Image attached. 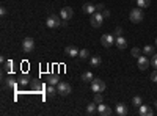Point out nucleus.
Instances as JSON below:
<instances>
[{
    "label": "nucleus",
    "mask_w": 157,
    "mask_h": 116,
    "mask_svg": "<svg viewBox=\"0 0 157 116\" xmlns=\"http://www.w3.org/2000/svg\"><path fill=\"white\" fill-rule=\"evenodd\" d=\"M143 17H145L143 8L135 6V8L130 9V13H129V19H130V22H132V24H140V22L143 21Z\"/></svg>",
    "instance_id": "nucleus-1"
},
{
    "label": "nucleus",
    "mask_w": 157,
    "mask_h": 116,
    "mask_svg": "<svg viewBox=\"0 0 157 116\" xmlns=\"http://www.w3.org/2000/svg\"><path fill=\"white\" fill-rule=\"evenodd\" d=\"M104 19H105V17H104L102 13L96 11L94 14L90 16V24H91V27H93V28H101L102 24H104Z\"/></svg>",
    "instance_id": "nucleus-2"
},
{
    "label": "nucleus",
    "mask_w": 157,
    "mask_h": 116,
    "mask_svg": "<svg viewBox=\"0 0 157 116\" xmlns=\"http://www.w3.org/2000/svg\"><path fill=\"white\" fill-rule=\"evenodd\" d=\"M105 82L101 80V79H93L91 82V89H93V93H104L105 91Z\"/></svg>",
    "instance_id": "nucleus-3"
},
{
    "label": "nucleus",
    "mask_w": 157,
    "mask_h": 116,
    "mask_svg": "<svg viewBox=\"0 0 157 116\" xmlns=\"http://www.w3.org/2000/svg\"><path fill=\"white\" fill-rule=\"evenodd\" d=\"M61 17H58L57 14H50L47 19H46V25H47V28H58L60 25H61Z\"/></svg>",
    "instance_id": "nucleus-4"
},
{
    "label": "nucleus",
    "mask_w": 157,
    "mask_h": 116,
    "mask_svg": "<svg viewBox=\"0 0 157 116\" xmlns=\"http://www.w3.org/2000/svg\"><path fill=\"white\" fill-rule=\"evenodd\" d=\"M57 91H58L60 96H69L71 91H72V88H71V85L68 82H60L57 85Z\"/></svg>",
    "instance_id": "nucleus-5"
},
{
    "label": "nucleus",
    "mask_w": 157,
    "mask_h": 116,
    "mask_svg": "<svg viewBox=\"0 0 157 116\" xmlns=\"http://www.w3.org/2000/svg\"><path fill=\"white\" fill-rule=\"evenodd\" d=\"M115 39H116V38H115L113 35H110V33H107V35H102V36H101V44H102L104 47L110 49V47L115 44Z\"/></svg>",
    "instance_id": "nucleus-6"
},
{
    "label": "nucleus",
    "mask_w": 157,
    "mask_h": 116,
    "mask_svg": "<svg viewBox=\"0 0 157 116\" xmlns=\"http://www.w3.org/2000/svg\"><path fill=\"white\" fill-rule=\"evenodd\" d=\"M33 49H35V41L32 39V38H25V39H22V50L25 54L33 52Z\"/></svg>",
    "instance_id": "nucleus-7"
},
{
    "label": "nucleus",
    "mask_w": 157,
    "mask_h": 116,
    "mask_svg": "<svg viewBox=\"0 0 157 116\" xmlns=\"http://www.w3.org/2000/svg\"><path fill=\"white\" fill-rule=\"evenodd\" d=\"M149 64H151V61L148 60V57H146V55H141V57H138V58H137V68H138L140 71H146Z\"/></svg>",
    "instance_id": "nucleus-8"
},
{
    "label": "nucleus",
    "mask_w": 157,
    "mask_h": 116,
    "mask_svg": "<svg viewBox=\"0 0 157 116\" xmlns=\"http://www.w3.org/2000/svg\"><path fill=\"white\" fill-rule=\"evenodd\" d=\"M72 16H74V9H72L71 6H64V8H61V11H60V17H61L63 21H69V19H72Z\"/></svg>",
    "instance_id": "nucleus-9"
},
{
    "label": "nucleus",
    "mask_w": 157,
    "mask_h": 116,
    "mask_svg": "<svg viewBox=\"0 0 157 116\" xmlns=\"http://www.w3.org/2000/svg\"><path fill=\"white\" fill-rule=\"evenodd\" d=\"M113 111H112V108L109 107V105H105L102 102V104H98V114H101V116H110Z\"/></svg>",
    "instance_id": "nucleus-10"
},
{
    "label": "nucleus",
    "mask_w": 157,
    "mask_h": 116,
    "mask_svg": "<svg viewBox=\"0 0 157 116\" xmlns=\"http://www.w3.org/2000/svg\"><path fill=\"white\" fill-rule=\"evenodd\" d=\"M154 111H152V108L149 107V105H145V104H141L140 107H138V114L140 116H151Z\"/></svg>",
    "instance_id": "nucleus-11"
},
{
    "label": "nucleus",
    "mask_w": 157,
    "mask_h": 116,
    "mask_svg": "<svg viewBox=\"0 0 157 116\" xmlns=\"http://www.w3.org/2000/svg\"><path fill=\"white\" fill-rule=\"evenodd\" d=\"M78 50L75 46H68L66 49H64V55H68V57H71V58H74V57H78Z\"/></svg>",
    "instance_id": "nucleus-12"
},
{
    "label": "nucleus",
    "mask_w": 157,
    "mask_h": 116,
    "mask_svg": "<svg viewBox=\"0 0 157 116\" xmlns=\"http://www.w3.org/2000/svg\"><path fill=\"white\" fill-rule=\"evenodd\" d=\"M115 111H116L118 116H126L129 110H127V105L124 104V102H120V104H116V110Z\"/></svg>",
    "instance_id": "nucleus-13"
},
{
    "label": "nucleus",
    "mask_w": 157,
    "mask_h": 116,
    "mask_svg": "<svg viewBox=\"0 0 157 116\" xmlns=\"http://www.w3.org/2000/svg\"><path fill=\"white\" fill-rule=\"evenodd\" d=\"M82 11L85 13V14H88V16H91V14H94L96 13V5H93V3H85L83 6H82Z\"/></svg>",
    "instance_id": "nucleus-14"
},
{
    "label": "nucleus",
    "mask_w": 157,
    "mask_h": 116,
    "mask_svg": "<svg viewBox=\"0 0 157 116\" xmlns=\"http://www.w3.org/2000/svg\"><path fill=\"white\" fill-rule=\"evenodd\" d=\"M115 44H116V47L120 49V50H124L127 47V41H126L124 36H118L116 39H115Z\"/></svg>",
    "instance_id": "nucleus-15"
},
{
    "label": "nucleus",
    "mask_w": 157,
    "mask_h": 116,
    "mask_svg": "<svg viewBox=\"0 0 157 116\" xmlns=\"http://www.w3.org/2000/svg\"><path fill=\"white\" fill-rule=\"evenodd\" d=\"M86 114H96L98 113V104H96V102L93 100V102H90V104H86Z\"/></svg>",
    "instance_id": "nucleus-16"
},
{
    "label": "nucleus",
    "mask_w": 157,
    "mask_h": 116,
    "mask_svg": "<svg viewBox=\"0 0 157 116\" xmlns=\"http://www.w3.org/2000/svg\"><path fill=\"white\" fill-rule=\"evenodd\" d=\"M101 63H102V58H101L99 55H94V57H91V58H90L91 68H99V66H101Z\"/></svg>",
    "instance_id": "nucleus-17"
},
{
    "label": "nucleus",
    "mask_w": 157,
    "mask_h": 116,
    "mask_svg": "<svg viewBox=\"0 0 157 116\" xmlns=\"http://www.w3.org/2000/svg\"><path fill=\"white\" fill-rule=\"evenodd\" d=\"M141 50H143V55H154V54H155V52H154V46H148V44L143 47Z\"/></svg>",
    "instance_id": "nucleus-18"
},
{
    "label": "nucleus",
    "mask_w": 157,
    "mask_h": 116,
    "mask_svg": "<svg viewBox=\"0 0 157 116\" xmlns=\"http://www.w3.org/2000/svg\"><path fill=\"white\" fill-rule=\"evenodd\" d=\"M135 3L138 8H148L151 5V0H135Z\"/></svg>",
    "instance_id": "nucleus-19"
},
{
    "label": "nucleus",
    "mask_w": 157,
    "mask_h": 116,
    "mask_svg": "<svg viewBox=\"0 0 157 116\" xmlns=\"http://www.w3.org/2000/svg\"><path fill=\"white\" fill-rule=\"evenodd\" d=\"M46 93H47V96H49V97H54V96H55V94H57L58 91H57L55 85H49V86H47V91H46Z\"/></svg>",
    "instance_id": "nucleus-20"
},
{
    "label": "nucleus",
    "mask_w": 157,
    "mask_h": 116,
    "mask_svg": "<svg viewBox=\"0 0 157 116\" xmlns=\"http://www.w3.org/2000/svg\"><path fill=\"white\" fill-rule=\"evenodd\" d=\"M93 79H94V77H93V74H91L90 71H85L82 74V80L83 82H93Z\"/></svg>",
    "instance_id": "nucleus-21"
},
{
    "label": "nucleus",
    "mask_w": 157,
    "mask_h": 116,
    "mask_svg": "<svg viewBox=\"0 0 157 116\" xmlns=\"http://www.w3.org/2000/svg\"><path fill=\"white\" fill-rule=\"evenodd\" d=\"M47 82H49V85H58L60 83V79H58V75H49L47 77Z\"/></svg>",
    "instance_id": "nucleus-22"
},
{
    "label": "nucleus",
    "mask_w": 157,
    "mask_h": 116,
    "mask_svg": "<svg viewBox=\"0 0 157 116\" xmlns=\"http://www.w3.org/2000/svg\"><path fill=\"white\" fill-rule=\"evenodd\" d=\"M141 54H143V50H141L140 47H134L132 50H130V55H132L134 58H138V57H141Z\"/></svg>",
    "instance_id": "nucleus-23"
},
{
    "label": "nucleus",
    "mask_w": 157,
    "mask_h": 116,
    "mask_svg": "<svg viewBox=\"0 0 157 116\" xmlns=\"http://www.w3.org/2000/svg\"><path fill=\"white\" fill-rule=\"evenodd\" d=\"M141 104H143V99H141L140 96H134V97H132V105H135V107L138 108Z\"/></svg>",
    "instance_id": "nucleus-24"
},
{
    "label": "nucleus",
    "mask_w": 157,
    "mask_h": 116,
    "mask_svg": "<svg viewBox=\"0 0 157 116\" xmlns=\"http://www.w3.org/2000/svg\"><path fill=\"white\" fill-rule=\"evenodd\" d=\"M17 83H21V85H29V83H30V77H29V75H22V77H19Z\"/></svg>",
    "instance_id": "nucleus-25"
},
{
    "label": "nucleus",
    "mask_w": 157,
    "mask_h": 116,
    "mask_svg": "<svg viewBox=\"0 0 157 116\" xmlns=\"http://www.w3.org/2000/svg\"><path fill=\"white\" fill-rule=\"evenodd\" d=\"M78 57H80L82 60H86V58L90 57V50H88V49H82L80 52H78Z\"/></svg>",
    "instance_id": "nucleus-26"
},
{
    "label": "nucleus",
    "mask_w": 157,
    "mask_h": 116,
    "mask_svg": "<svg viewBox=\"0 0 157 116\" xmlns=\"http://www.w3.org/2000/svg\"><path fill=\"white\" fill-rule=\"evenodd\" d=\"M123 33H124L123 27H116V28H115V32H113V36H115V38H118V36H123Z\"/></svg>",
    "instance_id": "nucleus-27"
},
{
    "label": "nucleus",
    "mask_w": 157,
    "mask_h": 116,
    "mask_svg": "<svg viewBox=\"0 0 157 116\" xmlns=\"http://www.w3.org/2000/svg\"><path fill=\"white\" fill-rule=\"evenodd\" d=\"M94 102H96V104H102V102H104V97H102L101 93H94Z\"/></svg>",
    "instance_id": "nucleus-28"
},
{
    "label": "nucleus",
    "mask_w": 157,
    "mask_h": 116,
    "mask_svg": "<svg viewBox=\"0 0 157 116\" xmlns=\"http://www.w3.org/2000/svg\"><path fill=\"white\" fill-rule=\"evenodd\" d=\"M11 68H13V61L11 60L5 61V71H11Z\"/></svg>",
    "instance_id": "nucleus-29"
},
{
    "label": "nucleus",
    "mask_w": 157,
    "mask_h": 116,
    "mask_svg": "<svg viewBox=\"0 0 157 116\" xmlns=\"http://www.w3.org/2000/svg\"><path fill=\"white\" fill-rule=\"evenodd\" d=\"M6 86L14 88V86H16V82H14V79H8V80H6Z\"/></svg>",
    "instance_id": "nucleus-30"
},
{
    "label": "nucleus",
    "mask_w": 157,
    "mask_h": 116,
    "mask_svg": "<svg viewBox=\"0 0 157 116\" xmlns=\"http://www.w3.org/2000/svg\"><path fill=\"white\" fill-rule=\"evenodd\" d=\"M104 9H105V5H104V3H98V5H96V11L102 13Z\"/></svg>",
    "instance_id": "nucleus-31"
},
{
    "label": "nucleus",
    "mask_w": 157,
    "mask_h": 116,
    "mask_svg": "<svg viewBox=\"0 0 157 116\" xmlns=\"http://www.w3.org/2000/svg\"><path fill=\"white\" fill-rule=\"evenodd\" d=\"M151 64H152V66L157 69V54H154L152 55V60H151Z\"/></svg>",
    "instance_id": "nucleus-32"
},
{
    "label": "nucleus",
    "mask_w": 157,
    "mask_h": 116,
    "mask_svg": "<svg viewBox=\"0 0 157 116\" xmlns=\"http://www.w3.org/2000/svg\"><path fill=\"white\" fill-rule=\"evenodd\" d=\"M151 80H152V82H155V83H157V69H155V71H154V72H152V74H151Z\"/></svg>",
    "instance_id": "nucleus-33"
},
{
    "label": "nucleus",
    "mask_w": 157,
    "mask_h": 116,
    "mask_svg": "<svg viewBox=\"0 0 157 116\" xmlns=\"http://www.w3.org/2000/svg\"><path fill=\"white\" fill-rule=\"evenodd\" d=\"M102 14H104V17H110V11H109V9H104Z\"/></svg>",
    "instance_id": "nucleus-34"
},
{
    "label": "nucleus",
    "mask_w": 157,
    "mask_h": 116,
    "mask_svg": "<svg viewBox=\"0 0 157 116\" xmlns=\"http://www.w3.org/2000/svg\"><path fill=\"white\" fill-rule=\"evenodd\" d=\"M33 89H35V91H39V89H41V85H39V83H35V85H33Z\"/></svg>",
    "instance_id": "nucleus-35"
},
{
    "label": "nucleus",
    "mask_w": 157,
    "mask_h": 116,
    "mask_svg": "<svg viewBox=\"0 0 157 116\" xmlns=\"http://www.w3.org/2000/svg\"><path fill=\"white\" fill-rule=\"evenodd\" d=\"M0 14H2V16H5V14H6V8H5V6L0 8Z\"/></svg>",
    "instance_id": "nucleus-36"
},
{
    "label": "nucleus",
    "mask_w": 157,
    "mask_h": 116,
    "mask_svg": "<svg viewBox=\"0 0 157 116\" xmlns=\"http://www.w3.org/2000/svg\"><path fill=\"white\" fill-rule=\"evenodd\" d=\"M155 46H157V38H155Z\"/></svg>",
    "instance_id": "nucleus-37"
}]
</instances>
